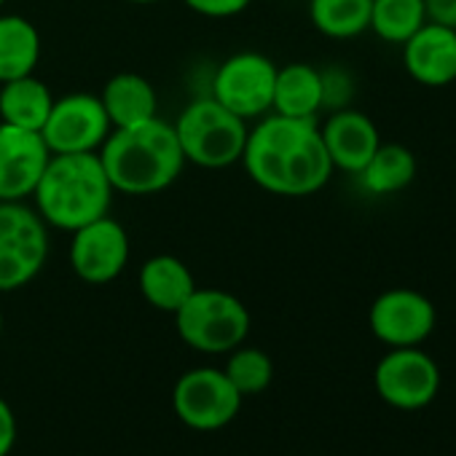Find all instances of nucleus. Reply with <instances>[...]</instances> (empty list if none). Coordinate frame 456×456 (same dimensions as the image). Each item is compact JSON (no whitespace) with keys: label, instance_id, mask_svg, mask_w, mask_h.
Listing matches in <instances>:
<instances>
[{"label":"nucleus","instance_id":"obj_1","mask_svg":"<svg viewBox=\"0 0 456 456\" xmlns=\"http://www.w3.org/2000/svg\"><path fill=\"white\" fill-rule=\"evenodd\" d=\"M248 177L274 196H312L333 177L317 118L266 113L248 132L240 161Z\"/></svg>","mask_w":456,"mask_h":456},{"label":"nucleus","instance_id":"obj_2","mask_svg":"<svg viewBox=\"0 0 456 456\" xmlns=\"http://www.w3.org/2000/svg\"><path fill=\"white\" fill-rule=\"evenodd\" d=\"M97 153L113 191L126 196L167 191L185 167L175 126L159 116L134 126L110 129Z\"/></svg>","mask_w":456,"mask_h":456},{"label":"nucleus","instance_id":"obj_3","mask_svg":"<svg viewBox=\"0 0 456 456\" xmlns=\"http://www.w3.org/2000/svg\"><path fill=\"white\" fill-rule=\"evenodd\" d=\"M113 193L100 153H52L33 201L46 225L73 234L110 212Z\"/></svg>","mask_w":456,"mask_h":456},{"label":"nucleus","instance_id":"obj_4","mask_svg":"<svg viewBox=\"0 0 456 456\" xmlns=\"http://www.w3.org/2000/svg\"><path fill=\"white\" fill-rule=\"evenodd\" d=\"M185 164L201 169H225L242 161L248 142V121L225 110L215 97L188 102L172 124Z\"/></svg>","mask_w":456,"mask_h":456},{"label":"nucleus","instance_id":"obj_5","mask_svg":"<svg viewBox=\"0 0 456 456\" xmlns=\"http://www.w3.org/2000/svg\"><path fill=\"white\" fill-rule=\"evenodd\" d=\"M175 328L191 349L228 354L245 344L250 333V312L234 293L196 288L175 312Z\"/></svg>","mask_w":456,"mask_h":456},{"label":"nucleus","instance_id":"obj_6","mask_svg":"<svg viewBox=\"0 0 456 456\" xmlns=\"http://www.w3.org/2000/svg\"><path fill=\"white\" fill-rule=\"evenodd\" d=\"M49 261V225L25 201H0V293L30 285Z\"/></svg>","mask_w":456,"mask_h":456},{"label":"nucleus","instance_id":"obj_7","mask_svg":"<svg viewBox=\"0 0 456 456\" xmlns=\"http://www.w3.org/2000/svg\"><path fill=\"white\" fill-rule=\"evenodd\" d=\"M277 65L261 52H237L223 60L212 76V92L225 110L253 121L272 113Z\"/></svg>","mask_w":456,"mask_h":456},{"label":"nucleus","instance_id":"obj_8","mask_svg":"<svg viewBox=\"0 0 456 456\" xmlns=\"http://www.w3.org/2000/svg\"><path fill=\"white\" fill-rule=\"evenodd\" d=\"M177 419L199 432H215L232 424L242 408V395L217 368H193L183 373L172 392Z\"/></svg>","mask_w":456,"mask_h":456},{"label":"nucleus","instance_id":"obj_9","mask_svg":"<svg viewBox=\"0 0 456 456\" xmlns=\"http://www.w3.org/2000/svg\"><path fill=\"white\" fill-rule=\"evenodd\" d=\"M373 384L387 405L421 411L440 392V368L421 346H397L379 360Z\"/></svg>","mask_w":456,"mask_h":456},{"label":"nucleus","instance_id":"obj_10","mask_svg":"<svg viewBox=\"0 0 456 456\" xmlns=\"http://www.w3.org/2000/svg\"><path fill=\"white\" fill-rule=\"evenodd\" d=\"M110 129L113 126L100 97L89 92H73L54 100L41 137L49 153H97Z\"/></svg>","mask_w":456,"mask_h":456},{"label":"nucleus","instance_id":"obj_11","mask_svg":"<svg viewBox=\"0 0 456 456\" xmlns=\"http://www.w3.org/2000/svg\"><path fill=\"white\" fill-rule=\"evenodd\" d=\"M129 234L126 228L108 215L81 225L70 240V266L86 285H108L118 280L129 264Z\"/></svg>","mask_w":456,"mask_h":456},{"label":"nucleus","instance_id":"obj_12","mask_svg":"<svg viewBox=\"0 0 456 456\" xmlns=\"http://www.w3.org/2000/svg\"><path fill=\"white\" fill-rule=\"evenodd\" d=\"M435 322V304L424 293L411 288H392L381 293L368 312L370 333L389 349L421 346L432 336Z\"/></svg>","mask_w":456,"mask_h":456},{"label":"nucleus","instance_id":"obj_13","mask_svg":"<svg viewBox=\"0 0 456 456\" xmlns=\"http://www.w3.org/2000/svg\"><path fill=\"white\" fill-rule=\"evenodd\" d=\"M52 153L41 132L0 121V201H25L33 196Z\"/></svg>","mask_w":456,"mask_h":456},{"label":"nucleus","instance_id":"obj_14","mask_svg":"<svg viewBox=\"0 0 456 456\" xmlns=\"http://www.w3.org/2000/svg\"><path fill=\"white\" fill-rule=\"evenodd\" d=\"M405 73L421 86L456 84V30L424 22L403 46Z\"/></svg>","mask_w":456,"mask_h":456},{"label":"nucleus","instance_id":"obj_15","mask_svg":"<svg viewBox=\"0 0 456 456\" xmlns=\"http://www.w3.org/2000/svg\"><path fill=\"white\" fill-rule=\"evenodd\" d=\"M320 137L330 156L333 169L349 175H357L381 145L379 126L373 124V118L354 108L333 110L320 126Z\"/></svg>","mask_w":456,"mask_h":456},{"label":"nucleus","instance_id":"obj_16","mask_svg":"<svg viewBox=\"0 0 456 456\" xmlns=\"http://www.w3.org/2000/svg\"><path fill=\"white\" fill-rule=\"evenodd\" d=\"M113 129L134 126L159 116V97L153 84L140 73H116L97 94Z\"/></svg>","mask_w":456,"mask_h":456},{"label":"nucleus","instance_id":"obj_17","mask_svg":"<svg viewBox=\"0 0 456 456\" xmlns=\"http://www.w3.org/2000/svg\"><path fill=\"white\" fill-rule=\"evenodd\" d=\"M137 285L142 298L153 309L169 314H175L188 301V296L199 288L191 269L177 256H167V253L153 256L140 266Z\"/></svg>","mask_w":456,"mask_h":456},{"label":"nucleus","instance_id":"obj_18","mask_svg":"<svg viewBox=\"0 0 456 456\" xmlns=\"http://www.w3.org/2000/svg\"><path fill=\"white\" fill-rule=\"evenodd\" d=\"M322 110V73L306 62L277 68L272 113L290 118H317Z\"/></svg>","mask_w":456,"mask_h":456},{"label":"nucleus","instance_id":"obj_19","mask_svg":"<svg viewBox=\"0 0 456 456\" xmlns=\"http://www.w3.org/2000/svg\"><path fill=\"white\" fill-rule=\"evenodd\" d=\"M52 105L54 94L41 78H36V73L0 84V121L4 124L41 132Z\"/></svg>","mask_w":456,"mask_h":456},{"label":"nucleus","instance_id":"obj_20","mask_svg":"<svg viewBox=\"0 0 456 456\" xmlns=\"http://www.w3.org/2000/svg\"><path fill=\"white\" fill-rule=\"evenodd\" d=\"M41 62V33L20 14H0V84L33 76Z\"/></svg>","mask_w":456,"mask_h":456},{"label":"nucleus","instance_id":"obj_21","mask_svg":"<svg viewBox=\"0 0 456 456\" xmlns=\"http://www.w3.org/2000/svg\"><path fill=\"white\" fill-rule=\"evenodd\" d=\"M416 169H419V161L411 148L400 142H381L354 177L360 180L362 191L373 196H392V193L405 191L413 183Z\"/></svg>","mask_w":456,"mask_h":456},{"label":"nucleus","instance_id":"obj_22","mask_svg":"<svg viewBox=\"0 0 456 456\" xmlns=\"http://www.w3.org/2000/svg\"><path fill=\"white\" fill-rule=\"evenodd\" d=\"M373 0H309V20L317 33L333 41H349L370 28Z\"/></svg>","mask_w":456,"mask_h":456},{"label":"nucleus","instance_id":"obj_23","mask_svg":"<svg viewBox=\"0 0 456 456\" xmlns=\"http://www.w3.org/2000/svg\"><path fill=\"white\" fill-rule=\"evenodd\" d=\"M424 22V0H373L368 30L387 44L403 46Z\"/></svg>","mask_w":456,"mask_h":456},{"label":"nucleus","instance_id":"obj_24","mask_svg":"<svg viewBox=\"0 0 456 456\" xmlns=\"http://www.w3.org/2000/svg\"><path fill=\"white\" fill-rule=\"evenodd\" d=\"M223 373L242 397L258 395V392L269 389V384L274 379V362L264 349L237 346V349L228 352V362H225Z\"/></svg>","mask_w":456,"mask_h":456},{"label":"nucleus","instance_id":"obj_25","mask_svg":"<svg viewBox=\"0 0 456 456\" xmlns=\"http://www.w3.org/2000/svg\"><path fill=\"white\" fill-rule=\"evenodd\" d=\"M322 73V110H341V108H352V97H354V81L344 68H328L320 70Z\"/></svg>","mask_w":456,"mask_h":456},{"label":"nucleus","instance_id":"obj_26","mask_svg":"<svg viewBox=\"0 0 456 456\" xmlns=\"http://www.w3.org/2000/svg\"><path fill=\"white\" fill-rule=\"evenodd\" d=\"M183 4L196 12L199 17H209V20H228L237 17L242 12L250 9L253 0H183Z\"/></svg>","mask_w":456,"mask_h":456},{"label":"nucleus","instance_id":"obj_27","mask_svg":"<svg viewBox=\"0 0 456 456\" xmlns=\"http://www.w3.org/2000/svg\"><path fill=\"white\" fill-rule=\"evenodd\" d=\"M17 443V416L12 405L0 397V456H9Z\"/></svg>","mask_w":456,"mask_h":456},{"label":"nucleus","instance_id":"obj_28","mask_svg":"<svg viewBox=\"0 0 456 456\" xmlns=\"http://www.w3.org/2000/svg\"><path fill=\"white\" fill-rule=\"evenodd\" d=\"M427 22L456 30V0H424Z\"/></svg>","mask_w":456,"mask_h":456},{"label":"nucleus","instance_id":"obj_29","mask_svg":"<svg viewBox=\"0 0 456 456\" xmlns=\"http://www.w3.org/2000/svg\"><path fill=\"white\" fill-rule=\"evenodd\" d=\"M126 4H137V6H151V4H161V0H126Z\"/></svg>","mask_w":456,"mask_h":456},{"label":"nucleus","instance_id":"obj_30","mask_svg":"<svg viewBox=\"0 0 456 456\" xmlns=\"http://www.w3.org/2000/svg\"><path fill=\"white\" fill-rule=\"evenodd\" d=\"M0 336H4V312H0Z\"/></svg>","mask_w":456,"mask_h":456},{"label":"nucleus","instance_id":"obj_31","mask_svg":"<svg viewBox=\"0 0 456 456\" xmlns=\"http://www.w3.org/2000/svg\"><path fill=\"white\" fill-rule=\"evenodd\" d=\"M4 4H6V0H0V6H4Z\"/></svg>","mask_w":456,"mask_h":456}]
</instances>
